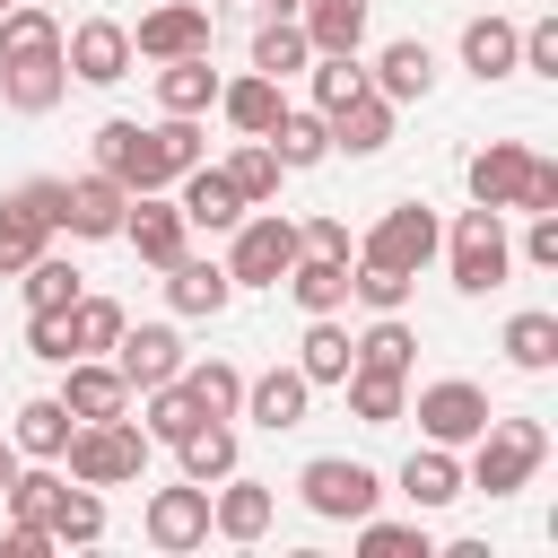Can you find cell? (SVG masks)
<instances>
[{"label":"cell","mask_w":558,"mask_h":558,"mask_svg":"<svg viewBox=\"0 0 558 558\" xmlns=\"http://www.w3.org/2000/svg\"><path fill=\"white\" fill-rule=\"evenodd\" d=\"M436 244H445V227H436V209L427 201H392L366 235H357V262H384V270H427L436 262Z\"/></svg>","instance_id":"7"},{"label":"cell","mask_w":558,"mask_h":558,"mask_svg":"<svg viewBox=\"0 0 558 558\" xmlns=\"http://www.w3.org/2000/svg\"><path fill=\"white\" fill-rule=\"evenodd\" d=\"M497 349H506V366H514V375H549V366H558V314H541V305L506 314Z\"/></svg>","instance_id":"30"},{"label":"cell","mask_w":558,"mask_h":558,"mask_svg":"<svg viewBox=\"0 0 558 558\" xmlns=\"http://www.w3.org/2000/svg\"><path fill=\"white\" fill-rule=\"evenodd\" d=\"M70 410H61V392H35V401H17V427H9V445L26 453V462H61V445H70Z\"/></svg>","instance_id":"32"},{"label":"cell","mask_w":558,"mask_h":558,"mask_svg":"<svg viewBox=\"0 0 558 558\" xmlns=\"http://www.w3.org/2000/svg\"><path fill=\"white\" fill-rule=\"evenodd\" d=\"M227 235H235V244H227V279H235V288H279V279H288V262L305 253V244H296V218H279L270 201H262V209H244Z\"/></svg>","instance_id":"5"},{"label":"cell","mask_w":558,"mask_h":558,"mask_svg":"<svg viewBox=\"0 0 558 558\" xmlns=\"http://www.w3.org/2000/svg\"><path fill=\"white\" fill-rule=\"evenodd\" d=\"M157 113H218V70H209V52L157 61Z\"/></svg>","instance_id":"29"},{"label":"cell","mask_w":558,"mask_h":558,"mask_svg":"<svg viewBox=\"0 0 558 558\" xmlns=\"http://www.w3.org/2000/svg\"><path fill=\"white\" fill-rule=\"evenodd\" d=\"M61 44V17L44 0H9L0 9V52H52Z\"/></svg>","instance_id":"47"},{"label":"cell","mask_w":558,"mask_h":558,"mask_svg":"<svg viewBox=\"0 0 558 558\" xmlns=\"http://www.w3.org/2000/svg\"><path fill=\"white\" fill-rule=\"evenodd\" d=\"M183 392H192L209 418H235V410H244V366H227V357H201V366H192V357H183Z\"/></svg>","instance_id":"44"},{"label":"cell","mask_w":558,"mask_h":558,"mask_svg":"<svg viewBox=\"0 0 558 558\" xmlns=\"http://www.w3.org/2000/svg\"><path fill=\"white\" fill-rule=\"evenodd\" d=\"M227 183L244 192V209H262V201H279L288 166H279V148H270V140H235V148H227Z\"/></svg>","instance_id":"39"},{"label":"cell","mask_w":558,"mask_h":558,"mask_svg":"<svg viewBox=\"0 0 558 558\" xmlns=\"http://www.w3.org/2000/svg\"><path fill=\"white\" fill-rule=\"evenodd\" d=\"M296 244H305V253H331V262H357V235H349V218H331V209H323V218H305V227H296Z\"/></svg>","instance_id":"49"},{"label":"cell","mask_w":558,"mask_h":558,"mask_svg":"<svg viewBox=\"0 0 558 558\" xmlns=\"http://www.w3.org/2000/svg\"><path fill=\"white\" fill-rule=\"evenodd\" d=\"M462 70H471L480 87H488V78H514V17H497V9L471 17V26H462Z\"/></svg>","instance_id":"37"},{"label":"cell","mask_w":558,"mask_h":558,"mask_svg":"<svg viewBox=\"0 0 558 558\" xmlns=\"http://www.w3.org/2000/svg\"><path fill=\"white\" fill-rule=\"evenodd\" d=\"M253 9H262V17H296V0H253Z\"/></svg>","instance_id":"56"},{"label":"cell","mask_w":558,"mask_h":558,"mask_svg":"<svg viewBox=\"0 0 558 558\" xmlns=\"http://www.w3.org/2000/svg\"><path fill=\"white\" fill-rule=\"evenodd\" d=\"M61 61H70L78 87H122L131 78V26L122 17H78L61 35Z\"/></svg>","instance_id":"10"},{"label":"cell","mask_w":558,"mask_h":558,"mask_svg":"<svg viewBox=\"0 0 558 558\" xmlns=\"http://www.w3.org/2000/svg\"><path fill=\"white\" fill-rule=\"evenodd\" d=\"M296 497H305V514H323V523H357V514L384 506V471H375V462H349V453H314V462L296 471Z\"/></svg>","instance_id":"6"},{"label":"cell","mask_w":558,"mask_h":558,"mask_svg":"<svg viewBox=\"0 0 558 558\" xmlns=\"http://www.w3.org/2000/svg\"><path fill=\"white\" fill-rule=\"evenodd\" d=\"M532 157H541V148H523V140H488V148H471V166H462L471 201L514 218V209H523V183H532Z\"/></svg>","instance_id":"13"},{"label":"cell","mask_w":558,"mask_h":558,"mask_svg":"<svg viewBox=\"0 0 558 558\" xmlns=\"http://www.w3.org/2000/svg\"><path fill=\"white\" fill-rule=\"evenodd\" d=\"M262 140L279 148V166H288V174H305V166H323V157H331V113H314V105H279V122H270Z\"/></svg>","instance_id":"28"},{"label":"cell","mask_w":558,"mask_h":558,"mask_svg":"<svg viewBox=\"0 0 558 558\" xmlns=\"http://www.w3.org/2000/svg\"><path fill=\"white\" fill-rule=\"evenodd\" d=\"M26 357L70 366V323H61V314H26Z\"/></svg>","instance_id":"50"},{"label":"cell","mask_w":558,"mask_h":558,"mask_svg":"<svg viewBox=\"0 0 558 558\" xmlns=\"http://www.w3.org/2000/svg\"><path fill=\"white\" fill-rule=\"evenodd\" d=\"M514 262H532V270H558V209H541V218L523 227V244H514Z\"/></svg>","instance_id":"52"},{"label":"cell","mask_w":558,"mask_h":558,"mask_svg":"<svg viewBox=\"0 0 558 558\" xmlns=\"http://www.w3.org/2000/svg\"><path fill=\"white\" fill-rule=\"evenodd\" d=\"M174 462H183V480H201V488H218L227 471H244V445H235V427L227 418H201L183 445H174Z\"/></svg>","instance_id":"33"},{"label":"cell","mask_w":558,"mask_h":558,"mask_svg":"<svg viewBox=\"0 0 558 558\" xmlns=\"http://www.w3.org/2000/svg\"><path fill=\"white\" fill-rule=\"evenodd\" d=\"M270 514H279V497H270L262 480H244V471H227V480L209 488V532H218V541H262Z\"/></svg>","instance_id":"23"},{"label":"cell","mask_w":558,"mask_h":558,"mask_svg":"<svg viewBox=\"0 0 558 558\" xmlns=\"http://www.w3.org/2000/svg\"><path fill=\"white\" fill-rule=\"evenodd\" d=\"M52 549H96L105 541V488H87V480H70L61 471V488H52Z\"/></svg>","instance_id":"26"},{"label":"cell","mask_w":558,"mask_h":558,"mask_svg":"<svg viewBox=\"0 0 558 558\" xmlns=\"http://www.w3.org/2000/svg\"><path fill=\"white\" fill-rule=\"evenodd\" d=\"M349 357H357V366H384V375H410V357H418V331H410V314H375V323L349 340Z\"/></svg>","instance_id":"40"},{"label":"cell","mask_w":558,"mask_h":558,"mask_svg":"<svg viewBox=\"0 0 558 558\" xmlns=\"http://www.w3.org/2000/svg\"><path fill=\"white\" fill-rule=\"evenodd\" d=\"M44 244H52V227H44V218H26V209L0 192V279H17V270L44 253Z\"/></svg>","instance_id":"48"},{"label":"cell","mask_w":558,"mask_h":558,"mask_svg":"<svg viewBox=\"0 0 558 558\" xmlns=\"http://www.w3.org/2000/svg\"><path fill=\"white\" fill-rule=\"evenodd\" d=\"M410 270H384V262H349V296L366 305V314H410Z\"/></svg>","instance_id":"45"},{"label":"cell","mask_w":558,"mask_h":558,"mask_svg":"<svg viewBox=\"0 0 558 558\" xmlns=\"http://www.w3.org/2000/svg\"><path fill=\"white\" fill-rule=\"evenodd\" d=\"M340 392H349V418L357 427H392L410 410V375H384V366H349Z\"/></svg>","instance_id":"31"},{"label":"cell","mask_w":558,"mask_h":558,"mask_svg":"<svg viewBox=\"0 0 558 558\" xmlns=\"http://www.w3.org/2000/svg\"><path fill=\"white\" fill-rule=\"evenodd\" d=\"M166 192H174L183 227H201V235H227V227L244 218V192H235V183H227V166H209V157H201L192 174H174Z\"/></svg>","instance_id":"19"},{"label":"cell","mask_w":558,"mask_h":558,"mask_svg":"<svg viewBox=\"0 0 558 558\" xmlns=\"http://www.w3.org/2000/svg\"><path fill=\"white\" fill-rule=\"evenodd\" d=\"M305 410H314V384L296 375V357H288V366H270V375H244V410H235V418H253V427L288 436V427H305Z\"/></svg>","instance_id":"20"},{"label":"cell","mask_w":558,"mask_h":558,"mask_svg":"<svg viewBox=\"0 0 558 558\" xmlns=\"http://www.w3.org/2000/svg\"><path fill=\"white\" fill-rule=\"evenodd\" d=\"M61 323H70V357H113V340H122V323H131V314H122L113 296H78Z\"/></svg>","instance_id":"41"},{"label":"cell","mask_w":558,"mask_h":558,"mask_svg":"<svg viewBox=\"0 0 558 558\" xmlns=\"http://www.w3.org/2000/svg\"><path fill=\"white\" fill-rule=\"evenodd\" d=\"M0 558H52V532L26 523V514H9V523H0Z\"/></svg>","instance_id":"53"},{"label":"cell","mask_w":558,"mask_h":558,"mask_svg":"<svg viewBox=\"0 0 558 558\" xmlns=\"http://www.w3.org/2000/svg\"><path fill=\"white\" fill-rule=\"evenodd\" d=\"M61 410H70V418H122V410H131L122 366H113V357H70V366H61Z\"/></svg>","instance_id":"22"},{"label":"cell","mask_w":558,"mask_h":558,"mask_svg":"<svg viewBox=\"0 0 558 558\" xmlns=\"http://www.w3.org/2000/svg\"><path fill=\"white\" fill-rule=\"evenodd\" d=\"M357 357H349V331H340V314H305V340H296V375L323 392V384H340Z\"/></svg>","instance_id":"36"},{"label":"cell","mask_w":558,"mask_h":558,"mask_svg":"<svg viewBox=\"0 0 558 558\" xmlns=\"http://www.w3.org/2000/svg\"><path fill=\"white\" fill-rule=\"evenodd\" d=\"M9 201H17V209H26V218H44V227H52V235H61V174H35V183H17V192H9Z\"/></svg>","instance_id":"51"},{"label":"cell","mask_w":558,"mask_h":558,"mask_svg":"<svg viewBox=\"0 0 558 558\" xmlns=\"http://www.w3.org/2000/svg\"><path fill=\"white\" fill-rule=\"evenodd\" d=\"M61 471L87 480V488H131L148 471V427L122 410V418H78L70 445H61Z\"/></svg>","instance_id":"3"},{"label":"cell","mask_w":558,"mask_h":558,"mask_svg":"<svg viewBox=\"0 0 558 558\" xmlns=\"http://www.w3.org/2000/svg\"><path fill=\"white\" fill-rule=\"evenodd\" d=\"M61 96H70L61 44H52V52H0V105H9V113H52Z\"/></svg>","instance_id":"17"},{"label":"cell","mask_w":558,"mask_h":558,"mask_svg":"<svg viewBox=\"0 0 558 558\" xmlns=\"http://www.w3.org/2000/svg\"><path fill=\"white\" fill-rule=\"evenodd\" d=\"M401 418H418V436H427V445H453V453H462V445L488 427V392H480L471 375H436V384H418V392H410V410H401Z\"/></svg>","instance_id":"8"},{"label":"cell","mask_w":558,"mask_h":558,"mask_svg":"<svg viewBox=\"0 0 558 558\" xmlns=\"http://www.w3.org/2000/svg\"><path fill=\"white\" fill-rule=\"evenodd\" d=\"M357 558H436L427 523H384V514H357Z\"/></svg>","instance_id":"46"},{"label":"cell","mask_w":558,"mask_h":558,"mask_svg":"<svg viewBox=\"0 0 558 558\" xmlns=\"http://www.w3.org/2000/svg\"><path fill=\"white\" fill-rule=\"evenodd\" d=\"M113 366H122V384H131V392L174 384V375H183V331H174V323H122Z\"/></svg>","instance_id":"16"},{"label":"cell","mask_w":558,"mask_h":558,"mask_svg":"<svg viewBox=\"0 0 558 558\" xmlns=\"http://www.w3.org/2000/svg\"><path fill=\"white\" fill-rule=\"evenodd\" d=\"M122 209H131V192L113 183V174H61V235L70 244H105V235H122Z\"/></svg>","instance_id":"11"},{"label":"cell","mask_w":558,"mask_h":558,"mask_svg":"<svg viewBox=\"0 0 558 558\" xmlns=\"http://www.w3.org/2000/svg\"><path fill=\"white\" fill-rule=\"evenodd\" d=\"M445 279L462 288V296H488V288H506L514 279V235H506V209H462L453 227H445Z\"/></svg>","instance_id":"2"},{"label":"cell","mask_w":558,"mask_h":558,"mask_svg":"<svg viewBox=\"0 0 558 558\" xmlns=\"http://www.w3.org/2000/svg\"><path fill=\"white\" fill-rule=\"evenodd\" d=\"M279 288H288L305 314H340V305H349V262H331V253H296Z\"/></svg>","instance_id":"35"},{"label":"cell","mask_w":558,"mask_h":558,"mask_svg":"<svg viewBox=\"0 0 558 558\" xmlns=\"http://www.w3.org/2000/svg\"><path fill=\"white\" fill-rule=\"evenodd\" d=\"M366 87L392 96V105H427V96H436V44H427V35H392V44L375 52Z\"/></svg>","instance_id":"18"},{"label":"cell","mask_w":558,"mask_h":558,"mask_svg":"<svg viewBox=\"0 0 558 558\" xmlns=\"http://www.w3.org/2000/svg\"><path fill=\"white\" fill-rule=\"evenodd\" d=\"M209 9H218V0H209Z\"/></svg>","instance_id":"57"},{"label":"cell","mask_w":558,"mask_h":558,"mask_svg":"<svg viewBox=\"0 0 558 558\" xmlns=\"http://www.w3.org/2000/svg\"><path fill=\"white\" fill-rule=\"evenodd\" d=\"M279 78H262V70H244V78H218V113H227V131L235 140H262L270 122H279Z\"/></svg>","instance_id":"27"},{"label":"cell","mask_w":558,"mask_h":558,"mask_svg":"<svg viewBox=\"0 0 558 558\" xmlns=\"http://www.w3.org/2000/svg\"><path fill=\"white\" fill-rule=\"evenodd\" d=\"M209 0H166L131 26V61H183V52H209Z\"/></svg>","instance_id":"12"},{"label":"cell","mask_w":558,"mask_h":558,"mask_svg":"<svg viewBox=\"0 0 558 558\" xmlns=\"http://www.w3.org/2000/svg\"><path fill=\"white\" fill-rule=\"evenodd\" d=\"M17 296H26V314H70V305L87 296V270H78L70 253H52V244H44V253L17 270Z\"/></svg>","instance_id":"25"},{"label":"cell","mask_w":558,"mask_h":558,"mask_svg":"<svg viewBox=\"0 0 558 558\" xmlns=\"http://www.w3.org/2000/svg\"><path fill=\"white\" fill-rule=\"evenodd\" d=\"M0 9H9V0H0Z\"/></svg>","instance_id":"58"},{"label":"cell","mask_w":558,"mask_h":558,"mask_svg":"<svg viewBox=\"0 0 558 558\" xmlns=\"http://www.w3.org/2000/svg\"><path fill=\"white\" fill-rule=\"evenodd\" d=\"M541 462H549V427H541V418H506V410H488V427L471 436L462 488H480V497H514V488H532Z\"/></svg>","instance_id":"1"},{"label":"cell","mask_w":558,"mask_h":558,"mask_svg":"<svg viewBox=\"0 0 558 558\" xmlns=\"http://www.w3.org/2000/svg\"><path fill=\"white\" fill-rule=\"evenodd\" d=\"M140 532H148V549H166V558L201 549V541H209V488H201V480L148 488V506H140Z\"/></svg>","instance_id":"9"},{"label":"cell","mask_w":558,"mask_h":558,"mask_svg":"<svg viewBox=\"0 0 558 558\" xmlns=\"http://www.w3.org/2000/svg\"><path fill=\"white\" fill-rule=\"evenodd\" d=\"M17 471H26V453H17L9 436H0V497H9V480H17Z\"/></svg>","instance_id":"55"},{"label":"cell","mask_w":558,"mask_h":558,"mask_svg":"<svg viewBox=\"0 0 558 558\" xmlns=\"http://www.w3.org/2000/svg\"><path fill=\"white\" fill-rule=\"evenodd\" d=\"M140 401H148V418H140V427H148V445H183V436H192V427L209 418V410H201V401L183 392V375H174V384H148Z\"/></svg>","instance_id":"42"},{"label":"cell","mask_w":558,"mask_h":558,"mask_svg":"<svg viewBox=\"0 0 558 558\" xmlns=\"http://www.w3.org/2000/svg\"><path fill=\"white\" fill-rule=\"evenodd\" d=\"M166 305H174L183 323H218V314L235 305L227 262H209V253H174V262H166Z\"/></svg>","instance_id":"15"},{"label":"cell","mask_w":558,"mask_h":558,"mask_svg":"<svg viewBox=\"0 0 558 558\" xmlns=\"http://www.w3.org/2000/svg\"><path fill=\"white\" fill-rule=\"evenodd\" d=\"M87 157H96V174H113L122 192H166V183H174V157H166V131H157V122H131V113H113V122H96V140H87Z\"/></svg>","instance_id":"4"},{"label":"cell","mask_w":558,"mask_h":558,"mask_svg":"<svg viewBox=\"0 0 558 558\" xmlns=\"http://www.w3.org/2000/svg\"><path fill=\"white\" fill-rule=\"evenodd\" d=\"M392 122H401V105L392 96H349L340 113H331V157H384L392 148Z\"/></svg>","instance_id":"24"},{"label":"cell","mask_w":558,"mask_h":558,"mask_svg":"<svg viewBox=\"0 0 558 558\" xmlns=\"http://www.w3.org/2000/svg\"><path fill=\"white\" fill-rule=\"evenodd\" d=\"M392 488L410 497V514H445V506L462 497V453H453V445H427V436H418V453H410V462L392 471Z\"/></svg>","instance_id":"21"},{"label":"cell","mask_w":558,"mask_h":558,"mask_svg":"<svg viewBox=\"0 0 558 558\" xmlns=\"http://www.w3.org/2000/svg\"><path fill=\"white\" fill-rule=\"evenodd\" d=\"M558 209V157H532V183H523V218Z\"/></svg>","instance_id":"54"},{"label":"cell","mask_w":558,"mask_h":558,"mask_svg":"<svg viewBox=\"0 0 558 558\" xmlns=\"http://www.w3.org/2000/svg\"><path fill=\"white\" fill-rule=\"evenodd\" d=\"M305 61H314V44H305L296 17H262L253 26V70L262 78H305Z\"/></svg>","instance_id":"38"},{"label":"cell","mask_w":558,"mask_h":558,"mask_svg":"<svg viewBox=\"0 0 558 558\" xmlns=\"http://www.w3.org/2000/svg\"><path fill=\"white\" fill-rule=\"evenodd\" d=\"M122 244H131L148 270H166L174 253H192V227H183L174 192H131V209H122Z\"/></svg>","instance_id":"14"},{"label":"cell","mask_w":558,"mask_h":558,"mask_svg":"<svg viewBox=\"0 0 558 558\" xmlns=\"http://www.w3.org/2000/svg\"><path fill=\"white\" fill-rule=\"evenodd\" d=\"M305 87H314V113H340L349 96H366V61L357 52H314L305 61Z\"/></svg>","instance_id":"43"},{"label":"cell","mask_w":558,"mask_h":558,"mask_svg":"<svg viewBox=\"0 0 558 558\" xmlns=\"http://www.w3.org/2000/svg\"><path fill=\"white\" fill-rule=\"evenodd\" d=\"M366 9L375 0H296V26L314 52H357L366 44Z\"/></svg>","instance_id":"34"}]
</instances>
